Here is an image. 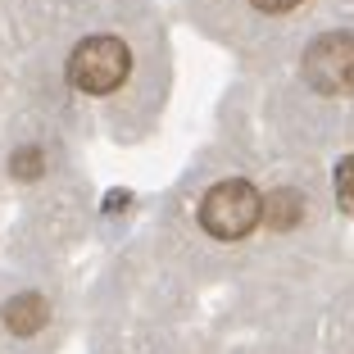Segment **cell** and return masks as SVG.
Instances as JSON below:
<instances>
[{
	"label": "cell",
	"mask_w": 354,
	"mask_h": 354,
	"mask_svg": "<svg viewBox=\"0 0 354 354\" xmlns=\"http://www.w3.org/2000/svg\"><path fill=\"white\" fill-rule=\"evenodd\" d=\"M263 218V196L241 182V177H227L218 187H209L205 200H200V227L214 241H241L250 236Z\"/></svg>",
	"instance_id": "1"
},
{
	"label": "cell",
	"mask_w": 354,
	"mask_h": 354,
	"mask_svg": "<svg viewBox=\"0 0 354 354\" xmlns=\"http://www.w3.org/2000/svg\"><path fill=\"white\" fill-rule=\"evenodd\" d=\"M132 73V50L118 37H86L68 59V82L86 95H109Z\"/></svg>",
	"instance_id": "2"
},
{
	"label": "cell",
	"mask_w": 354,
	"mask_h": 354,
	"mask_svg": "<svg viewBox=\"0 0 354 354\" xmlns=\"http://www.w3.org/2000/svg\"><path fill=\"white\" fill-rule=\"evenodd\" d=\"M304 82L323 95H345L354 91V32H323L313 37L300 64Z\"/></svg>",
	"instance_id": "3"
},
{
	"label": "cell",
	"mask_w": 354,
	"mask_h": 354,
	"mask_svg": "<svg viewBox=\"0 0 354 354\" xmlns=\"http://www.w3.org/2000/svg\"><path fill=\"white\" fill-rule=\"evenodd\" d=\"M41 323H46V300L41 295H19V300L5 304V327H10L14 336H32Z\"/></svg>",
	"instance_id": "4"
},
{
	"label": "cell",
	"mask_w": 354,
	"mask_h": 354,
	"mask_svg": "<svg viewBox=\"0 0 354 354\" xmlns=\"http://www.w3.org/2000/svg\"><path fill=\"white\" fill-rule=\"evenodd\" d=\"M300 214H304L300 191H277V196L263 205V218L272 223V232H291L295 223H300Z\"/></svg>",
	"instance_id": "5"
},
{
	"label": "cell",
	"mask_w": 354,
	"mask_h": 354,
	"mask_svg": "<svg viewBox=\"0 0 354 354\" xmlns=\"http://www.w3.org/2000/svg\"><path fill=\"white\" fill-rule=\"evenodd\" d=\"M336 200H341V209H354V155L336 164Z\"/></svg>",
	"instance_id": "6"
},
{
	"label": "cell",
	"mask_w": 354,
	"mask_h": 354,
	"mask_svg": "<svg viewBox=\"0 0 354 354\" xmlns=\"http://www.w3.org/2000/svg\"><path fill=\"white\" fill-rule=\"evenodd\" d=\"M41 173V155L37 150H23L19 159H14V177H37Z\"/></svg>",
	"instance_id": "7"
},
{
	"label": "cell",
	"mask_w": 354,
	"mask_h": 354,
	"mask_svg": "<svg viewBox=\"0 0 354 354\" xmlns=\"http://www.w3.org/2000/svg\"><path fill=\"white\" fill-rule=\"evenodd\" d=\"M254 10H263V14H286V10H295V5H304V0H250Z\"/></svg>",
	"instance_id": "8"
}]
</instances>
